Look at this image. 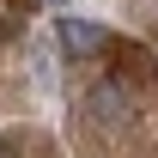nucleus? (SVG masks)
<instances>
[{"label":"nucleus","mask_w":158,"mask_h":158,"mask_svg":"<svg viewBox=\"0 0 158 158\" xmlns=\"http://www.w3.org/2000/svg\"><path fill=\"white\" fill-rule=\"evenodd\" d=\"M55 43H61L73 61H85V55H103V49H110V31L91 24V19H73V12H67V19H55Z\"/></svg>","instance_id":"1"},{"label":"nucleus","mask_w":158,"mask_h":158,"mask_svg":"<svg viewBox=\"0 0 158 158\" xmlns=\"http://www.w3.org/2000/svg\"><path fill=\"white\" fill-rule=\"evenodd\" d=\"M85 116L103 122V128H116V122L128 116V91H122V79H110V85H98V91L85 98Z\"/></svg>","instance_id":"2"},{"label":"nucleus","mask_w":158,"mask_h":158,"mask_svg":"<svg viewBox=\"0 0 158 158\" xmlns=\"http://www.w3.org/2000/svg\"><path fill=\"white\" fill-rule=\"evenodd\" d=\"M19 140H24V134H0V158H12V152H19Z\"/></svg>","instance_id":"3"},{"label":"nucleus","mask_w":158,"mask_h":158,"mask_svg":"<svg viewBox=\"0 0 158 158\" xmlns=\"http://www.w3.org/2000/svg\"><path fill=\"white\" fill-rule=\"evenodd\" d=\"M6 37H12V24H6V12H0V43H6Z\"/></svg>","instance_id":"4"},{"label":"nucleus","mask_w":158,"mask_h":158,"mask_svg":"<svg viewBox=\"0 0 158 158\" xmlns=\"http://www.w3.org/2000/svg\"><path fill=\"white\" fill-rule=\"evenodd\" d=\"M55 6H67V0H55Z\"/></svg>","instance_id":"5"}]
</instances>
